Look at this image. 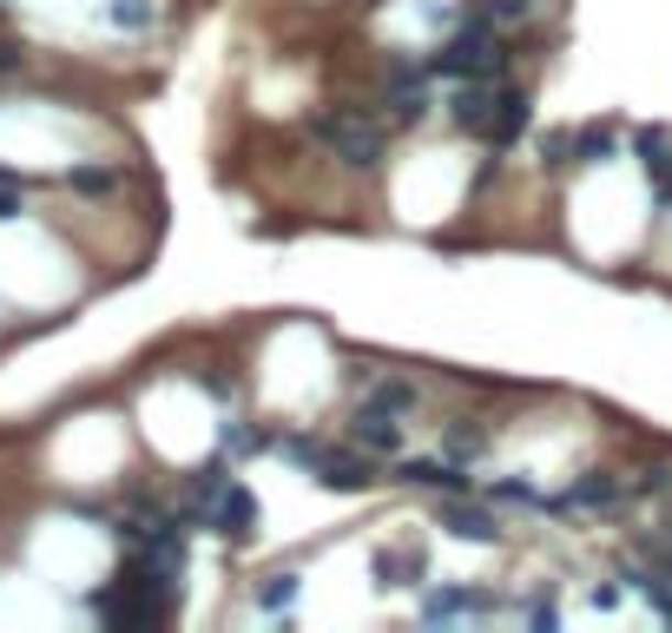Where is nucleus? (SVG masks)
Instances as JSON below:
<instances>
[{
  "instance_id": "nucleus-1",
  "label": "nucleus",
  "mask_w": 672,
  "mask_h": 633,
  "mask_svg": "<svg viewBox=\"0 0 672 633\" xmlns=\"http://www.w3.org/2000/svg\"><path fill=\"white\" fill-rule=\"evenodd\" d=\"M436 66H442V73H455V79H502V66H508L502 26H495V20H482V13H469V20L449 33V46L436 53Z\"/></svg>"
},
{
  "instance_id": "nucleus-2",
  "label": "nucleus",
  "mask_w": 672,
  "mask_h": 633,
  "mask_svg": "<svg viewBox=\"0 0 672 633\" xmlns=\"http://www.w3.org/2000/svg\"><path fill=\"white\" fill-rule=\"evenodd\" d=\"M317 139H323L343 165H356V172H376V165H383V125H376L363 106L323 112V119H317Z\"/></svg>"
},
{
  "instance_id": "nucleus-3",
  "label": "nucleus",
  "mask_w": 672,
  "mask_h": 633,
  "mask_svg": "<svg viewBox=\"0 0 672 633\" xmlns=\"http://www.w3.org/2000/svg\"><path fill=\"white\" fill-rule=\"evenodd\" d=\"M205 528H218L224 542H244V535L257 528V495H251V489H238V482H231V489H218V495H211V509H205Z\"/></svg>"
},
{
  "instance_id": "nucleus-4",
  "label": "nucleus",
  "mask_w": 672,
  "mask_h": 633,
  "mask_svg": "<svg viewBox=\"0 0 672 633\" xmlns=\"http://www.w3.org/2000/svg\"><path fill=\"white\" fill-rule=\"evenodd\" d=\"M350 436H356V449H370V456H396V449H403V416H396V410H376V403H356Z\"/></svg>"
},
{
  "instance_id": "nucleus-5",
  "label": "nucleus",
  "mask_w": 672,
  "mask_h": 633,
  "mask_svg": "<svg viewBox=\"0 0 672 633\" xmlns=\"http://www.w3.org/2000/svg\"><path fill=\"white\" fill-rule=\"evenodd\" d=\"M502 92H508V86H495V79H462V86H455V125H462V132H488L495 112H502Z\"/></svg>"
},
{
  "instance_id": "nucleus-6",
  "label": "nucleus",
  "mask_w": 672,
  "mask_h": 633,
  "mask_svg": "<svg viewBox=\"0 0 672 633\" xmlns=\"http://www.w3.org/2000/svg\"><path fill=\"white\" fill-rule=\"evenodd\" d=\"M310 476H317L323 489H337V495H356V489H370V476H376V469H370V449H363V456H343V449H323Z\"/></svg>"
},
{
  "instance_id": "nucleus-7",
  "label": "nucleus",
  "mask_w": 672,
  "mask_h": 633,
  "mask_svg": "<svg viewBox=\"0 0 672 633\" xmlns=\"http://www.w3.org/2000/svg\"><path fill=\"white\" fill-rule=\"evenodd\" d=\"M442 528H449V535H462V542H482V548H495V542H502V522H495L488 509L462 502V495H455V502L442 509Z\"/></svg>"
},
{
  "instance_id": "nucleus-8",
  "label": "nucleus",
  "mask_w": 672,
  "mask_h": 633,
  "mask_svg": "<svg viewBox=\"0 0 672 633\" xmlns=\"http://www.w3.org/2000/svg\"><path fill=\"white\" fill-rule=\"evenodd\" d=\"M389 112L396 119H422L429 112V73L422 66H396L389 73Z\"/></svg>"
},
{
  "instance_id": "nucleus-9",
  "label": "nucleus",
  "mask_w": 672,
  "mask_h": 633,
  "mask_svg": "<svg viewBox=\"0 0 672 633\" xmlns=\"http://www.w3.org/2000/svg\"><path fill=\"white\" fill-rule=\"evenodd\" d=\"M429 575V555L409 542V548H383L376 555V588H416Z\"/></svg>"
},
{
  "instance_id": "nucleus-10",
  "label": "nucleus",
  "mask_w": 672,
  "mask_h": 633,
  "mask_svg": "<svg viewBox=\"0 0 672 633\" xmlns=\"http://www.w3.org/2000/svg\"><path fill=\"white\" fill-rule=\"evenodd\" d=\"M475 614H488V594H469V588H442L422 601V621H475Z\"/></svg>"
},
{
  "instance_id": "nucleus-11",
  "label": "nucleus",
  "mask_w": 672,
  "mask_h": 633,
  "mask_svg": "<svg viewBox=\"0 0 672 633\" xmlns=\"http://www.w3.org/2000/svg\"><path fill=\"white\" fill-rule=\"evenodd\" d=\"M620 152V125L614 119H601V125H581L574 132V165H607Z\"/></svg>"
},
{
  "instance_id": "nucleus-12",
  "label": "nucleus",
  "mask_w": 672,
  "mask_h": 633,
  "mask_svg": "<svg viewBox=\"0 0 672 633\" xmlns=\"http://www.w3.org/2000/svg\"><path fill=\"white\" fill-rule=\"evenodd\" d=\"M614 502H620V482H614L607 469H594V476H581L554 509H614Z\"/></svg>"
},
{
  "instance_id": "nucleus-13",
  "label": "nucleus",
  "mask_w": 672,
  "mask_h": 633,
  "mask_svg": "<svg viewBox=\"0 0 672 633\" xmlns=\"http://www.w3.org/2000/svg\"><path fill=\"white\" fill-rule=\"evenodd\" d=\"M634 145H640V165L653 172V185H667V178H672V132H667V125H640V139H634Z\"/></svg>"
},
{
  "instance_id": "nucleus-14",
  "label": "nucleus",
  "mask_w": 672,
  "mask_h": 633,
  "mask_svg": "<svg viewBox=\"0 0 672 633\" xmlns=\"http://www.w3.org/2000/svg\"><path fill=\"white\" fill-rule=\"evenodd\" d=\"M403 482L409 489H442V495H462L469 489V476H455L449 462H403Z\"/></svg>"
},
{
  "instance_id": "nucleus-15",
  "label": "nucleus",
  "mask_w": 672,
  "mask_h": 633,
  "mask_svg": "<svg viewBox=\"0 0 672 633\" xmlns=\"http://www.w3.org/2000/svg\"><path fill=\"white\" fill-rule=\"evenodd\" d=\"M363 403H376V410H396V416H416V383H396V376H376V383L363 390Z\"/></svg>"
},
{
  "instance_id": "nucleus-16",
  "label": "nucleus",
  "mask_w": 672,
  "mask_h": 633,
  "mask_svg": "<svg viewBox=\"0 0 672 633\" xmlns=\"http://www.w3.org/2000/svg\"><path fill=\"white\" fill-rule=\"evenodd\" d=\"M521 125H528V92H502V112H495L488 139H495V145H508V139H521Z\"/></svg>"
},
{
  "instance_id": "nucleus-17",
  "label": "nucleus",
  "mask_w": 672,
  "mask_h": 633,
  "mask_svg": "<svg viewBox=\"0 0 672 633\" xmlns=\"http://www.w3.org/2000/svg\"><path fill=\"white\" fill-rule=\"evenodd\" d=\"M290 601H297V575H271V581H264V594H257V608H264V614H284Z\"/></svg>"
},
{
  "instance_id": "nucleus-18",
  "label": "nucleus",
  "mask_w": 672,
  "mask_h": 633,
  "mask_svg": "<svg viewBox=\"0 0 672 633\" xmlns=\"http://www.w3.org/2000/svg\"><path fill=\"white\" fill-rule=\"evenodd\" d=\"M112 26H125V33L152 26V0H112Z\"/></svg>"
},
{
  "instance_id": "nucleus-19",
  "label": "nucleus",
  "mask_w": 672,
  "mask_h": 633,
  "mask_svg": "<svg viewBox=\"0 0 672 633\" xmlns=\"http://www.w3.org/2000/svg\"><path fill=\"white\" fill-rule=\"evenodd\" d=\"M482 449H488V436H482V429H455V436H449V456H455V462H475Z\"/></svg>"
},
{
  "instance_id": "nucleus-20",
  "label": "nucleus",
  "mask_w": 672,
  "mask_h": 633,
  "mask_svg": "<svg viewBox=\"0 0 672 633\" xmlns=\"http://www.w3.org/2000/svg\"><path fill=\"white\" fill-rule=\"evenodd\" d=\"M264 443H271L264 429H238V423H224V449H238V456H244V449H264Z\"/></svg>"
},
{
  "instance_id": "nucleus-21",
  "label": "nucleus",
  "mask_w": 672,
  "mask_h": 633,
  "mask_svg": "<svg viewBox=\"0 0 672 633\" xmlns=\"http://www.w3.org/2000/svg\"><path fill=\"white\" fill-rule=\"evenodd\" d=\"M73 185H79V192H112V172H99V165H79V172H73Z\"/></svg>"
},
{
  "instance_id": "nucleus-22",
  "label": "nucleus",
  "mask_w": 672,
  "mask_h": 633,
  "mask_svg": "<svg viewBox=\"0 0 672 633\" xmlns=\"http://www.w3.org/2000/svg\"><path fill=\"white\" fill-rule=\"evenodd\" d=\"M20 211V185L13 178H0V218H13Z\"/></svg>"
},
{
  "instance_id": "nucleus-23",
  "label": "nucleus",
  "mask_w": 672,
  "mask_h": 633,
  "mask_svg": "<svg viewBox=\"0 0 672 633\" xmlns=\"http://www.w3.org/2000/svg\"><path fill=\"white\" fill-rule=\"evenodd\" d=\"M660 205H667V211H672V178H667V185H660Z\"/></svg>"
}]
</instances>
